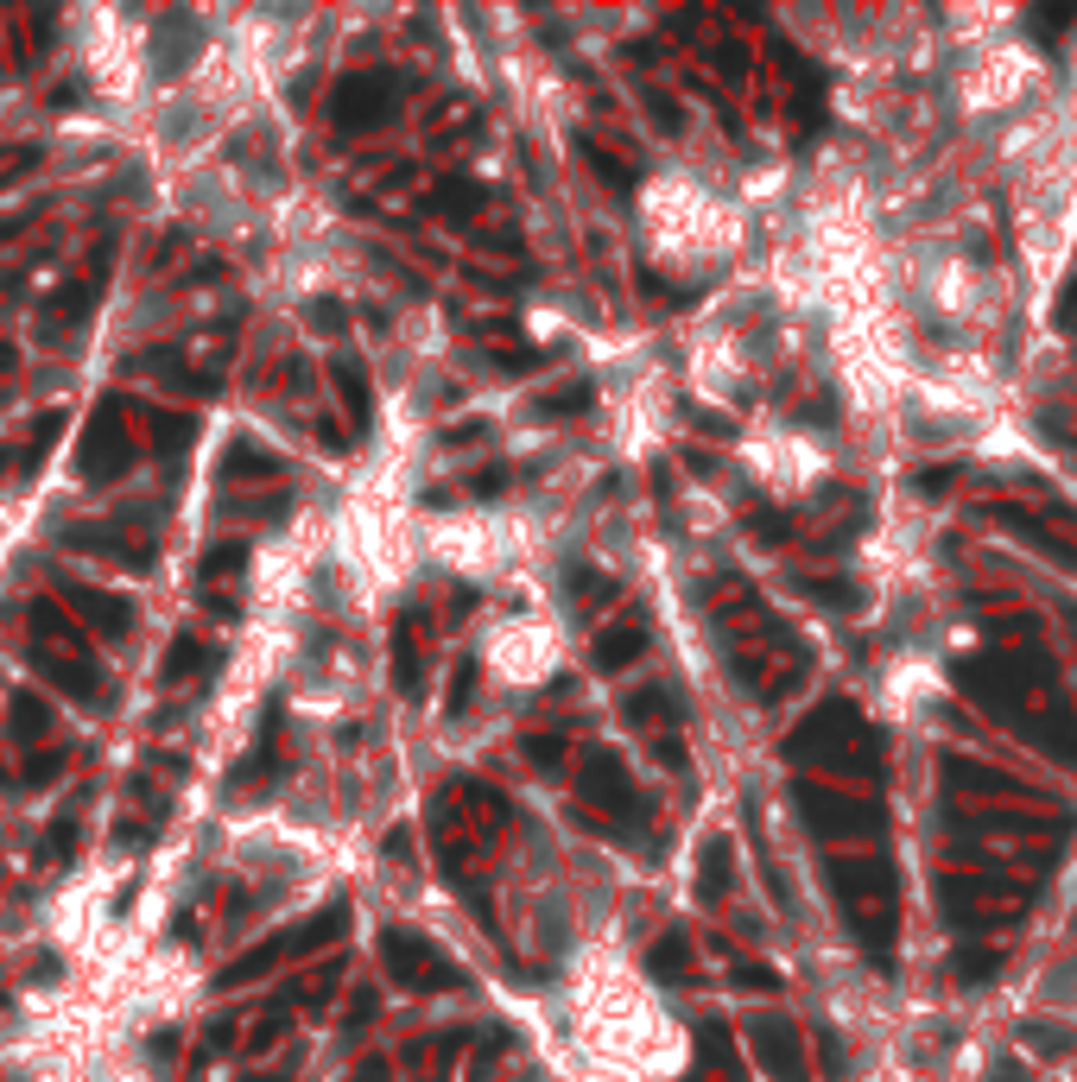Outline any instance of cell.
Wrapping results in <instances>:
<instances>
[{
	"mask_svg": "<svg viewBox=\"0 0 1077 1082\" xmlns=\"http://www.w3.org/2000/svg\"><path fill=\"white\" fill-rule=\"evenodd\" d=\"M913 285H920V304L938 317V324L950 329H982V324H996V278L976 266L970 253H925L920 260V273H913Z\"/></svg>",
	"mask_w": 1077,
	"mask_h": 1082,
	"instance_id": "2",
	"label": "cell"
},
{
	"mask_svg": "<svg viewBox=\"0 0 1077 1082\" xmlns=\"http://www.w3.org/2000/svg\"><path fill=\"white\" fill-rule=\"evenodd\" d=\"M748 462H754V476L768 481L773 494H805V488L830 469L824 450L805 437V430H773V437H761V444L748 450Z\"/></svg>",
	"mask_w": 1077,
	"mask_h": 1082,
	"instance_id": "3",
	"label": "cell"
},
{
	"mask_svg": "<svg viewBox=\"0 0 1077 1082\" xmlns=\"http://www.w3.org/2000/svg\"><path fill=\"white\" fill-rule=\"evenodd\" d=\"M1040 83H1046V64L1033 57L1026 39H976L964 51V64H957V101H964V114L976 121H1014V114H1033V101H1040Z\"/></svg>",
	"mask_w": 1077,
	"mask_h": 1082,
	"instance_id": "1",
	"label": "cell"
},
{
	"mask_svg": "<svg viewBox=\"0 0 1077 1082\" xmlns=\"http://www.w3.org/2000/svg\"><path fill=\"white\" fill-rule=\"evenodd\" d=\"M1071 101H1077V45H1071Z\"/></svg>",
	"mask_w": 1077,
	"mask_h": 1082,
	"instance_id": "4",
	"label": "cell"
}]
</instances>
